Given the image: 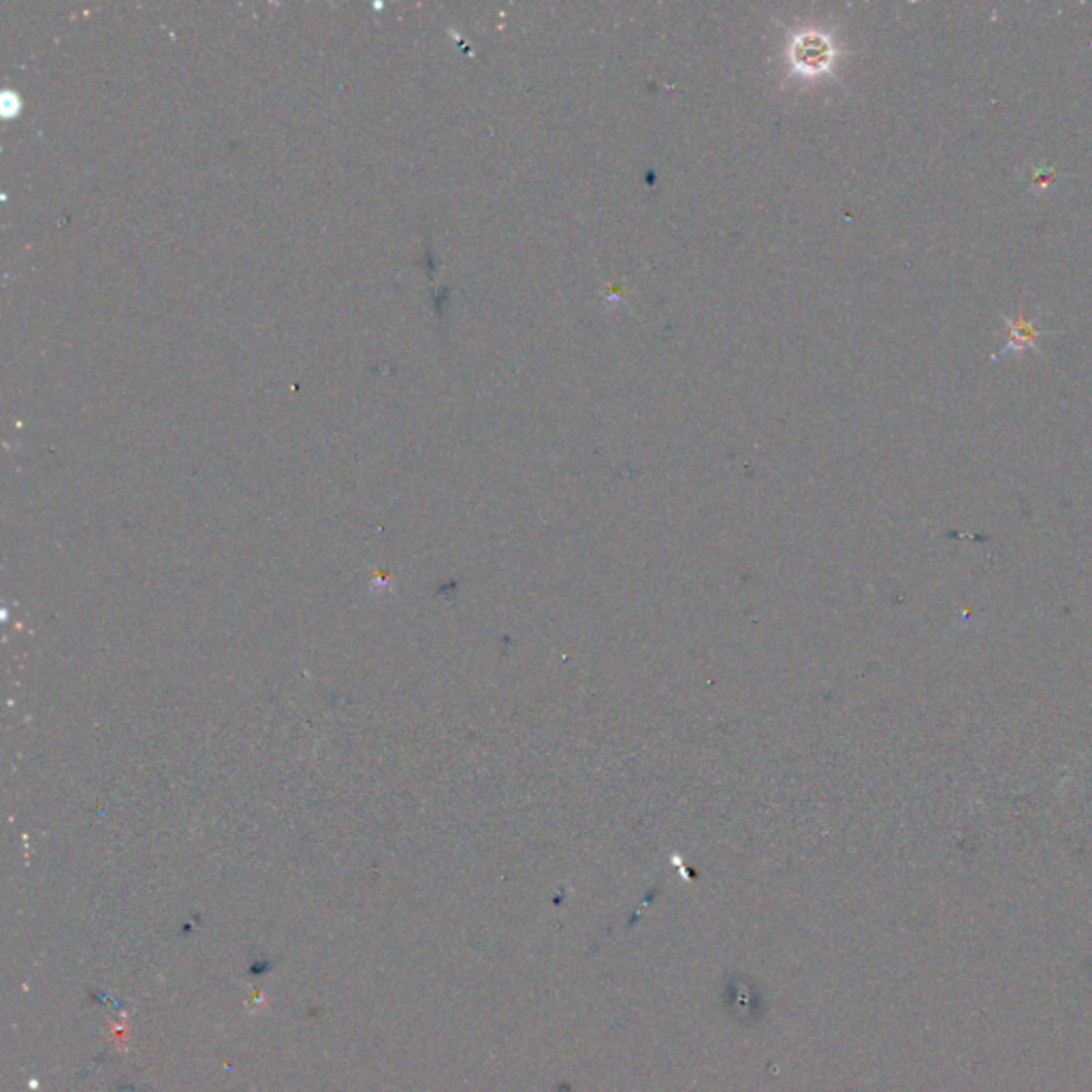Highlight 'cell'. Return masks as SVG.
<instances>
[{
    "label": "cell",
    "mask_w": 1092,
    "mask_h": 1092,
    "mask_svg": "<svg viewBox=\"0 0 1092 1092\" xmlns=\"http://www.w3.org/2000/svg\"><path fill=\"white\" fill-rule=\"evenodd\" d=\"M1005 324H1007V344H1005V348L996 354V361H1001V357H1005V354H1017V352H1024V350H1031V348L1039 350L1037 339L1052 335V331L1037 329L1035 322L1024 319L1022 312L1017 314L1016 319H1007L1005 316Z\"/></svg>",
    "instance_id": "obj_1"
},
{
    "label": "cell",
    "mask_w": 1092,
    "mask_h": 1092,
    "mask_svg": "<svg viewBox=\"0 0 1092 1092\" xmlns=\"http://www.w3.org/2000/svg\"><path fill=\"white\" fill-rule=\"evenodd\" d=\"M1058 180V173L1057 169H1044V167H1037L1031 171V182L1029 186L1032 188V193H1044L1050 186H1054V182Z\"/></svg>",
    "instance_id": "obj_2"
}]
</instances>
